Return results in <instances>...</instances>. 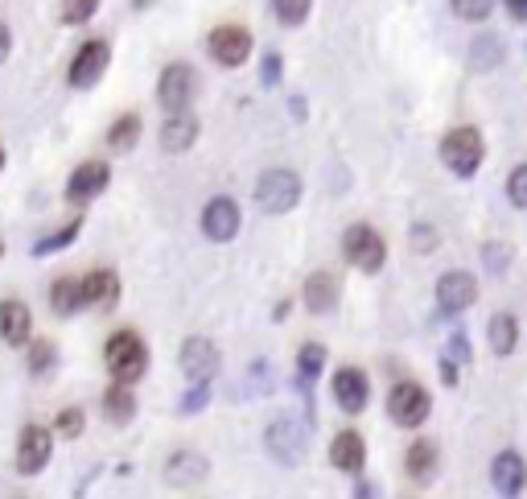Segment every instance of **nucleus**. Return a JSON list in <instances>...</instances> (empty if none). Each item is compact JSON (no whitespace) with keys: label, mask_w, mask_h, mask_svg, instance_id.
Returning a JSON list of instances; mask_svg holds the SVG:
<instances>
[{"label":"nucleus","mask_w":527,"mask_h":499,"mask_svg":"<svg viewBox=\"0 0 527 499\" xmlns=\"http://www.w3.org/2000/svg\"><path fill=\"white\" fill-rule=\"evenodd\" d=\"M482 256H486V269H490V273H495V277H503V273H507V264H511V256H515V252H511L507 244H486V248H482Z\"/></svg>","instance_id":"33"},{"label":"nucleus","mask_w":527,"mask_h":499,"mask_svg":"<svg viewBox=\"0 0 527 499\" xmlns=\"http://www.w3.org/2000/svg\"><path fill=\"white\" fill-rule=\"evenodd\" d=\"M210 58H215L219 66H227V71H235V66H243L252 58V33L243 25H219L215 33H210L206 42Z\"/></svg>","instance_id":"8"},{"label":"nucleus","mask_w":527,"mask_h":499,"mask_svg":"<svg viewBox=\"0 0 527 499\" xmlns=\"http://www.w3.org/2000/svg\"><path fill=\"white\" fill-rule=\"evenodd\" d=\"M194 141H198V120L190 112H173L161 124V149L165 153H186Z\"/></svg>","instance_id":"21"},{"label":"nucleus","mask_w":527,"mask_h":499,"mask_svg":"<svg viewBox=\"0 0 527 499\" xmlns=\"http://www.w3.org/2000/svg\"><path fill=\"white\" fill-rule=\"evenodd\" d=\"M507 198H511V207L527 211V165L511 170V178H507Z\"/></svg>","instance_id":"32"},{"label":"nucleus","mask_w":527,"mask_h":499,"mask_svg":"<svg viewBox=\"0 0 527 499\" xmlns=\"http://www.w3.org/2000/svg\"><path fill=\"white\" fill-rule=\"evenodd\" d=\"M441 161H445L449 174L474 178V174L482 170V161H486V141H482V132L470 128V124L445 132V137H441Z\"/></svg>","instance_id":"2"},{"label":"nucleus","mask_w":527,"mask_h":499,"mask_svg":"<svg viewBox=\"0 0 527 499\" xmlns=\"http://www.w3.org/2000/svg\"><path fill=\"white\" fill-rule=\"evenodd\" d=\"M342 256L355 264L359 273L371 277L383 269V260H388V240H383L371 223H355V227H346V236H342Z\"/></svg>","instance_id":"3"},{"label":"nucleus","mask_w":527,"mask_h":499,"mask_svg":"<svg viewBox=\"0 0 527 499\" xmlns=\"http://www.w3.org/2000/svg\"><path fill=\"white\" fill-rule=\"evenodd\" d=\"M305 306H309V314H330L334 306H338V281L330 277V273H313L309 281H305Z\"/></svg>","instance_id":"23"},{"label":"nucleus","mask_w":527,"mask_h":499,"mask_svg":"<svg viewBox=\"0 0 527 499\" xmlns=\"http://www.w3.org/2000/svg\"><path fill=\"white\" fill-rule=\"evenodd\" d=\"M449 5L462 21H486L490 9H495V0H449Z\"/></svg>","instance_id":"31"},{"label":"nucleus","mask_w":527,"mask_h":499,"mask_svg":"<svg viewBox=\"0 0 527 499\" xmlns=\"http://www.w3.org/2000/svg\"><path fill=\"white\" fill-rule=\"evenodd\" d=\"M136 141H140V116H120V120L112 124V132H108V145H112L116 153H132Z\"/></svg>","instance_id":"28"},{"label":"nucleus","mask_w":527,"mask_h":499,"mask_svg":"<svg viewBox=\"0 0 527 499\" xmlns=\"http://www.w3.org/2000/svg\"><path fill=\"white\" fill-rule=\"evenodd\" d=\"M9 50H13V33H9V25L0 21V62L9 58Z\"/></svg>","instance_id":"41"},{"label":"nucleus","mask_w":527,"mask_h":499,"mask_svg":"<svg viewBox=\"0 0 527 499\" xmlns=\"http://www.w3.org/2000/svg\"><path fill=\"white\" fill-rule=\"evenodd\" d=\"M313 9V0H272V13L280 25H301Z\"/></svg>","instance_id":"29"},{"label":"nucleus","mask_w":527,"mask_h":499,"mask_svg":"<svg viewBox=\"0 0 527 499\" xmlns=\"http://www.w3.org/2000/svg\"><path fill=\"white\" fill-rule=\"evenodd\" d=\"M79 227H83V223H66V227L58 231V236H50V240H42L38 248H33V256H50V252H58V248H66L70 240H75V236H79Z\"/></svg>","instance_id":"34"},{"label":"nucleus","mask_w":527,"mask_h":499,"mask_svg":"<svg viewBox=\"0 0 527 499\" xmlns=\"http://www.w3.org/2000/svg\"><path fill=\"white\" fill-rule=\"evenodd\" d=\"M268 450H272V458H280V462H289V467H297V462H301V450H305L301 425H297L293 417H276V421L268 425Z\"/></svg>","instance_id":"15"},{"label":"nucleus","mask_w":527,"mask_h":499,"mask_svg":"<svg viewBox=\"0 0 527 499\" xmlns=\"http://www.w3.org/2000/svg\"><path fill=\"white\" fill-rule=\"evenodd\" d=\"M46 368H54V343L42 339V343H33V347H29V372H33V376H42Z\"/></svg>","instance_id":"35"},{"label":"nucleus","mask_w":527,"mask_h":499,"mask_svg":"<svg viewBox=\"0 0 527 499\" xmlns=\"http://www.w3.org/2000/svg\"><path fill=\"white\" fill-rule=\"evenodd\" d=\"M441 380L453 388L458 384V359H441Z\"/></svg>","instance_id":"39"},{"label":"nucleus","mask_w":527,"mask_h":499,"mask_svg":"<svg viewBox=\"0 0 527 499\" xmlns=\"http://www.w3.org/2000/svg\"><path fill=\"white\" fill-rule=\"evenodd\" d=\"M108 62H112V46L108 42H83V50L75 54V62H70V71H66V79H70V87L75 91H87V87H95L99 79H103V71H108Z\"/></svg>","instance_id":"9"},{"label":"nucleus","mask_w":527,"mask_h":499,"mask_svg":"<svg viewBox=\"0 0 527 499\" xmlns=\"http://www.w3.org/2000/svg\"><path fill=\"white\" fill-rule=\"evenodd\" d=\"M178 363H182V372H186L194 384H210V380L219 376V368H223L219 347L210 343V339H186Z\"/></svg>","instance_id":"10"},{"label":"nucleus","mask_w":527,"mask_h":499,"mask_svg":"<svg viewBox=\"0 0 527 499\" xmlns=\"http://www.w3.org/2000/svg\"><path fill=\"white\" fill-rule=\"evenodd\" d=\"M449 351H453L449 359H458V363H466V359H470V347H466V339H462V335H453V347H449Z\"/></svg>","instance_id":"40"},{"label":"nucleus","mask_w":527,"mask_h":499,"mask_svg":"<svg viewBox=\"0 0 527 499\" xmlns=\"http://www.w3.org/2000/svg\"><path fill=\"white\" fill-rule=\"evenodd\" d=\"M433 413V396L429 388H420L416 380H400L392 392H388V417L404 429H416V425H425Z\"/></svg>","instance_id":"5"},{"label":"nucleus","mask_w":527,"mask_h":499,"mask_svg":"<svg viewBox=\"0 0 527 499\" xmlns=\"http://www.w3.org/2000/svg\"><path fill=\"white\" fill-rule=\"evenodd\" d=\"M486 339H490V351H495L499 359H507V355H515V347H519V318L515 314H495L490 318V326H486Z\"/></svg>","instance_id":"22"},{"label":"nucleus","mask_w":527,"mask_h":499,"mask_svg":"<svg viewBox=\"0 0 527 499\" xmlns=\"http://www.w3.org/2000/svg\"><path fill=\"white\" fill-rule=\"evenodd\" d=\"M322 368H326V347L322 343H305L301 355H297V384L309 388L313 380L322 376Z\"/></svg>","instance_id":"26"},{"label":"nucleus","mask_w":527,"mask_h":499,"mask_svg":"<svg viewBox=\"0 0 527 499\" xmlns=\"http://www.w3.org/2000/svg\"><path fill=\"white\" fill-rule=\"evenodd\" d=\"M194 91H198V75H194V66L186 62H173L161 71V83H157V104L173 116V112H190L194 104Z\"/></svg>","instance_id":"6"},{"label":"nucleus","mask_w":527,"mask_h":499,"mask_svg":"<svg viewBox=\"0 0 527 499\" xmlns=\"http://www.w3.org/2000/svg\"><path fill=\"white\" fill-rule=\"evenodd\" d=\"M50 454H54V429L46 425H25L21 429V442H17V471L21 475H42L50 467Z\"/></svg>","instance_id":"7"},{"label":"nucleus","mask_w":527,"mask_h":499,"mask_svg":"<svg viewBox=\"0 0 527 499\" xmlns=\"http://www.w3.org/2000/svg\"><path fill=\"white\" fill-rule=\"evenodd\" d=\"M0 165H5V149H0Z\"/></svg>","instance_id":"42"},{"label":"nucleus","mask_w":527,"mask_h":499,"mask_svg":"<svg viewBox=\"0 0 527 499\" xmlns=\"http://www.w3.org/2000/svg\"><path fill=\"white\" fill-rule=\"evenodd\" d=\"M99 9V0H62V25H87Z\"/></svg>","instance_id":"30"},{"label":"nucleus","mask_w":527,"mask_h":499,"mask_svg":"<svg viewBox=\"0 0 527 499\" xmlns=\"http://www.w3.org/2000/svg\"><path fill=\"white\" fill-rule=\"evenodd\" d=\"M490 487L499 495H523L527 487V462L515 450H503L495 462H490Z\"/></svg>","instance_id":"17"},{"label":"nucleus","mask_w":527,"mask_h":499,"mask_svg":"<svg viewBox=\"0 0 527 499\" xmlns=\"http://www.w3.org/2000/svg\"><path fill=\"white\" fill-rule=\"evenodd\" d=\"M50 306H54V314H62V318L79 314V310H83V285H79V281H58V285L50 289Z\"/></svg>","instance_id":"27"},{"label":"nucleus","mask_w":527,"mask_h":499,"mask_svg":"<svg viewBox=\"0 0 527 499\" xmlns=\"http://www.w3.org/2000/svg\"><path fill=\"white\" fill-rule=\"evenodd\" d=\"M206 475H210V462L194 450H178L165 462V483L169 487H202Z\"/></svg>","instance_id":"16"},{"label":"nucleus","mask_w":527,"mask_h":499,"mask_svg":"<svg viewBox=\"0 0 527 499\" xmlns=\"http://www.w3.org/2000/svg\"><path fill=\"white\" fill-rule=\"evenodd\" d=\"M79 285H83V310H112V306L120 302V281H116V273H108V269H99V273L83 277Z\"/></svg>","instance_id":"20"},{"label":"nucleus","mask_w":527,"mask_h":499,"mask_svg":"<svg viewBox=\"0 0 527 499\" xmlns=\"http://www.w3.org/2000/svg\"><path fill=\"white\" fill-rule=\"evenodd\" d=\"M474 302H478V281H474L470 273H445V277L437 281V310H441L445 318L470 310Z\"/></svg>","instance_id":"12"},{"label":"nucleus","mask_w":527,"mask_h":499,"mask_svg":"<svg viewBox=\"0 0 527 499\" xmlns=\"http://www.w3.org/2000/svg\"><path fill=\"white\" fill-rule=\"evenodd\" d=\"M108 178H112V170L103 161H83L66 182V198L70 203H91V198H99L108 190Z\"/></svg>","instance_id":"14"},{"label":"nucleus","mask_w":527,"mask_h":499,"mask_svg":"<svg viewBox=\"0 0 527 499\" xmlns=\"http://www.w3.org/2000/svg\"><path fill=\"white\" fill-rule=\"evenodd\" d=\"M206 401H210V388L206 384H194V392L182 401V413H198V409H206Z\"/></svg>","instance_id":"38"},{"label":"nucleus","mask_w":527,"mask_h":499,"mask_svg":"<svg viewBox=\"0 0 527 499\" xmlns=\"http://www.w3.org/2000/svg\"><path fill=\"white\" fill-rule=\"evenodd\" d=\"M330 462H334L342 475H359L363 462H367V442H363V434H355V429H342V434L330 442Z\"/></svg>","instance_id":"19"},{"label":"nucleus","mask_w":527,"mask_h":499,"mask_svg":"<svg viewBox=\"0 0 527 499\" xmlns=\"http://www.w3.org/2000/svg\"><path fill=\"white\" fill-rule=\"evenodd\" d=\"M83 409H62L58 413V425H54V434H62V438H79L83 434Z\"/></svg>","instance_id":"36"},{"label":"nucleus","mask_w":527,"mask_h":499,"mask_svg":"<svg viewBox=\"0 0 527 499\" xmlns=\"http://www.w3.org/2000/svg\"><path fill=\"white\" fill-rule=\"evenodd\" d=\"M437 462H441V454H437L433 442H416L404 458V471L412 475V483H429L437 475Z\"/></svg>","instance_id":"25"},{"label":"nucleus","mask_w":527,"mask_h":499,"mask_svg":"<svg viewBox=\"0 0 527 499\" xmlns=\"http://www.w3.org/2000/svg\"><path fill=\"white\" fill-rule=\"evenodd\" d=\"M239 223H243L239 207L231 203V198L219 194V198H210L206 211H202V236H206V240H215V244H227V240L239 236Z\"/></svg>","instance_id":"11"},{"label":"nucleus","mask_w":527,"mask_h":499,"mask_svg":"<svg viewBox=\"0 0 527 499\" xmlns=\"http://www.w3.org/2000/svg\"><path fill=\"white\" fill-rule=\"evenodd\" d=\"M103 417H108L112 425H128L136 417V396H132L128 384L116 380L108 392H103Z\"/></svg>","instance_id":"24"},{"label":"nucleus","mask_w":527,"mask_h":499,"mask_svg":"<svg viewBox=\"0 0 527 499\" xmlns=\"http://www.w3.org/2000/svg\"><path fill=\"white\" fill-rule=\"evenodd\" d=\"M103 363H108L112 380L136 384L140 376H145V368H149V347H145V339H140L136 330H116V335L108 339V347H103Z\"/></svg>","instance_id":"1"},{"label":"nucleus","mask_w":527,"mask_h":499,"mask_svg":"<svg viewBox=\"0 0 527 499\" xmlns=\"http://www.w3.org/2000/svg\"><path fill=\"white\" fill-rule=\"evenodd\" d=\"M301 203V178L293 170H264L256 182V207L264 215H289Z\"/></svg>","instance_id":"4"},{"label":"nucleus","mask_w":527,"mask_h":499,"mask_svg":"<svg viewBox=\"0 0 527 499\" xmlns=\"http://www.w3.org/2000/svg\"><path fill=\"white\" fill-rule=\"evenodd\" d=\"M280 75H285V62H280V54H276V50H272V54H264V66H260L264 87H276V83H280Z\"/></svg>","instance_id":"37"},{"label":"nucleus","mask_w":527,"mask_h":499,"mask_svg":"<svg viewBox=\"0 0 527 499\" xmlns=\"http://www.w3.org/2000/svg\"><path fill=\"white\" fill-rule=\"evenodd\" d=\"M29 335H33L29 306L17 302V297H5V302H0V339L9 347H21V343H29Z\"/></svg>","instance_id":"18"},{"label":"nucleus","mask_w":527,"mask_h":499,"mask_svg":"<svg viewBox=\"0 0 527 499\" xmlns=\"http://www.w3.org/2000/svg\"><path fill=\"white\" fill-rule=\"evenodd\" d=\"M334 401H338V409L342 413H363L367 409V401H371V384H367V376L359 372V368H338L334 372Z\"/></svg>","instance_id":"13"}]
</instances>
